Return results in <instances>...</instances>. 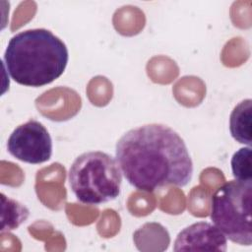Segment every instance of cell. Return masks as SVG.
I'll list each match as a JSON object with an SVG mask.
<instances>
[{"label": "cell", "mask_w": 252, "mask_h": 252, "mask_svg": "<svg viewBox=\"0 0 252 252\" xmlns=\"http://www.w3.org/2000/svg\"><path fill=\"white\" fill-rule=\"evenodd\" d=\"M229 131L232 138L240 144L251 147L252 144V100L240 101L229 116Z\"/></svg>", "instance_id": "obj_7"}, {"label": "cell", "mask_w": 252, "mask_h": 252, "mask_svg": "<svg viewBox=\"0 0 252 252\" xmlns=\"http://www.w3.org/2000/svg\"><path fill=\"white\" fill-rule=\"evenodd\" d=\"M115 159L129 184L145 192L169 185L184 187L193 176L184 140L164 124H145L127 131L115 145Z\"/></svg>", "instance_id": "obj_1"}, {"label": "cell", "mask_w": 252, "mask_h": 252, "mask_svg": "<svg viewBox=\"0 0 252 252\" xmlns=\"http://www.w3.org/2000/svg\"><path fill=\"white\" fill-rule=\"evenodd\" d=\"M68 181L79 202L98 206L119 196L122 172L113 157L93 151L76 158L70 166Z\"/></svg>", "instance_id": "obj_3"}, {"label": "cell", "mask_w": 252, "mask_h": 252, "mask_svg": "<svg viewBox=\"0 0 252 252\" xmlns=\"http://www.w3.org/2000/svg\"><path fill=\"white\" fill-rule=\"evenodd\" d=\"M7 150L21 161L38 164L50 159L52 139L42 123L31 119L14 129L7 141Z\"/></svg>", "instance_id": "obj_5"}, {"label": "cell", "mask_w": 252, "mask_h": 252, "mask_svg": "<svg viewBox=\"0 0 252 252\" xmlns=\"http://www.w3.org/2000/svg\"><path fill=\"white\" fill-rule=\"evenodd\" d=\"M227 249V238L215 225L206 221L195 222L182 229L176 236L173 250L179 251H217Z\"/></svg>", "instance_id": "obj_6"}, {"label": "cell", "mask_w": 252, "mask_h": 252, "mask_svg": "<svg viewBox=\"0 0 252 252\" xmlns=\"http://www.w3.org/2000/svg\"><path fill=\"white\" fill-rule=\"evenodd\" d=\"M232 175L239 181H252L251 147H244L235 152L231 158Z\"/></svg>", "instance_id": "obj_8"}, {"label": "cell", "mask_w": 252, "mask_h": 252, "mask_svg": "<svg viewBox=\"0 0 252 252\" xmlns=\"http://www.w3.org/2000/svg\"><path fill=\"white\" fill-rule=\"evenodd\" d=\"M69 60L66 44L46 29L18 32L9 40L3 63L19 85L38 88L58 79Z\"/></svg>", "instance_id": "obj_2"}, {"label": "cell", "mask_w": 252, "mask_h": 252, "mask_svg": "<svg viewBox=\"0 0 252 252\" xmlns=\"http://www.w3.org/2000/svg\"><path fill=\"white\" fill-rule=\"evenodd\" d=\"M252 181L230 180L220 186L211 199L213 223L233 243L250 246Z\"/></svg>", "instance_id": "obj_4"}]
</instances>
